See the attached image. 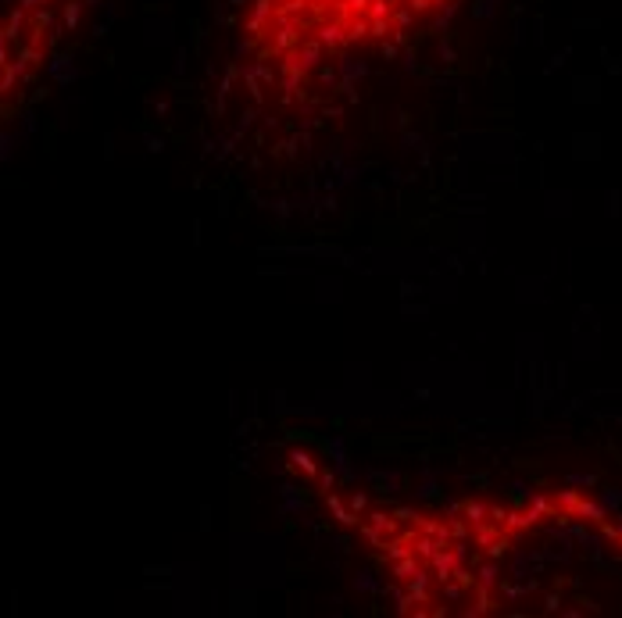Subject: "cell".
Instances as JSON below:
<instances>
[{
    "instance_id": "1",
    "label": "cell",
    "mask_w": 622,
    "mask_h": 618,
    "mask_svg": "<svg viewBox=\"0 0 622 618\" xmlns=\"http://www.w3.org/2000/svg\"><path fill=\"white\" fill-rule=\"evenodd\" d=\"M290 468L358 543L401 618L622 615V511L586 486L401 500L297 450Z\"/></svg>"
},
{
    "instance_id": "2",
    "label": "cell",
    "mask_w": 622,
    "mask_h": 618,
    "mask_svg": "<svg viewBox=\"0 0 622 618\" xmlns=\"http://www.w3.org/2000/svg\"><path fill=\"white\" fill-rule=\"evenodd\" d=\"M461 8L465 0H233V32L265 93L308 104L440 32Z\"/></svg>"
},
{
    "instance_id": "3",
    "label": "cell",
    "mask_w": 622,
    "mask_h": 618,
    "mask_svg": "<svg viewBox=\"0 0 622 618\" xmlns=\"http://www.w3.org/2000/svg\"><path fill=\"white\" fill-rule=\"evenodd\" d=\"M100 0H0V111L11 118L76 43Z\"/></svg>"
}]
</instances>
